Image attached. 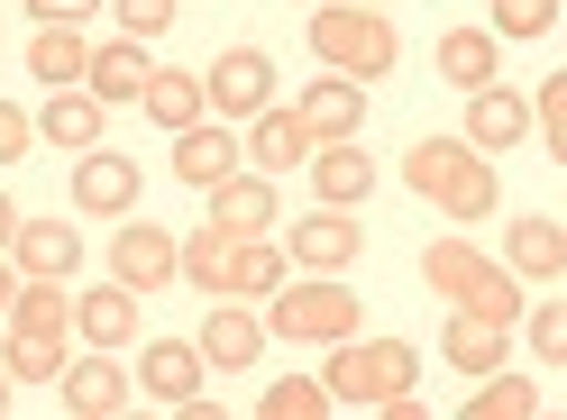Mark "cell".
<instances>
[{
    "mask_svg": "<svg viewBox=\"0 0 567 420\" xmlns=\"http://www.w3.org/2000/svg\"><path fill=\"white\" fill-rule=\"evenodd\" d=\"M0 366H10L19 384H55L74 357H64V329H10L0 338Z\"/></svg>",
    "mask_w": 567,
    "mask_h": 420,
    "instance_id": "cell-29",
    "label": "cell"
},
{
    "mask_svg": "<svg viewBox=\"0 0 567 420\" xmlns=\"http://www.w3.org/2000/svg\"><path fill=\"white\" fill-rule=\"evenodd\" d=\"M38 147V111H19V101H0V165H19Z\"/></svg>",
    "mask_w": 567,
    "mask_h": 420,
    "instance_id": "cell-38",
    "label": "cell"
},
{
    "mask_svg": "<svg viewBox=\"0 0 567 420\" xmlns=\"http://www.w3.org/2000/svg\"><path fill=\"white\" fill-rule=\"evenodd\" d=\"M55 393H64L74 420H120V411L137 402V375L120 366V347H83V357L55 375Z\"/></svg>",
    "mask_w": 567,
    "mask_h": 420,
    "instance_id": "cell-7",
    "label": "cell"
},
{
    "mask_svg": "<svg viewBox=\"0 0 567 420\" xmlns=\"http://www.w3.org/2000/svg\"><path fill=\"white\" fill-rule=\"evenodd\" d=\"M321 411H339L321 375H284V384H266V393H257V420H321Z\"/></svg>",
    "mask_w": 567,
    "mask_h": 420,
    "instance_id": "cell-31",
    "label": "cell"
},
{
    "mask_svg": "<svg viewBox=\"0 0 567 420\" xmlns=\"http://www.w3.org/2000/svg\"><path fill=\"white\" fill-rule=\"evenodd\" d=\"M147 74H156V64H147V38H111V46H92V74H83V83L120 111V101H147Z\"/></svg>",
    "mask_w": 567,
    "mask_h": 420,
    "instance_id": "cell-26",
    "label": "cell"
},
{
    "mask_svg": "<svg viewBox=\"0 0 567 420\" xmlns=\"http://www.w3.org/2000/svg\"><path fill=\"white\" fill-rule=\"evenodd\" d=\"M10 329H74V302H64V284H47V274H19Z\"/></svg>",
    "mask_w": 567,
    "mask_h": 420,
    "instance_id": "cell-32",
    "label": "cell"
},
{
    "mask_svg": "<svg viewBox=\"0 0 567 420\" xmlns=\"http://www.w3.org/2000/svg\"><path fill=\"white\" fill-rule=\"evenodd\" d=\"M530 411H540V384H530V375H504V366L467 393V420H530Z\"/></svg>",
    "mask_w": 567,
    "mask_h": 420,
    "instance_id": "cell-30",
    "label": "cell"
},
{
    "mask_svg": "<svg viewBox=\"0 0 567 420\" xmlns=\"http://www.w3.org/2000/svg\"><path fill=\"white\" fill-rule=\"evenodd\" d=\"M19 220H28V210H19L10 192H0V256H10V238H19Z\"/></svg>",
    "mask_w": 567,
    "mask_h": 420,
    "instance_id": "cell-40",
    "label": "cell"
},
{
    "mask_svg": "<svg viewBox=\"0 0 567 420\" xmlns=\"http://www.w3.org/2000/svg\"><path fill=\"white\" fill-rule=\"evenodd\" d=\"M467 147H485V156H513L522 137H530V92H513V83H485V92H467Z\"/></svg>",
    "mask_w": 567,
    "mask_h": 420,
    "instance_id": "cell-13",
    "label": "cell"
},
{
    "mask_svg": "<svg viewBox=\"0 0 567 420\" xmlns=\"http://www.w3.org/2000/svg\"><path fill=\"white\" fill-rule=\"evenodd\" d=\"M530 128H540V147L567 165V64H558V74H540V92H530Z\"/></svg>",
    "mask_w": 567,
    "mask_h": 420,
    "instance_id": "cell-35",
    "label": "cell"
},
{
    "mask_svg": "<svg viewBox=\"0 0 567 420\" xmlns=\"http://www.w3.org/2000/svg\"><path fill=\"white\" fill-rule=\"evenodd\" d=\"M302 10H311V0H302Z\"/></svg>",
    "mask_w": 567,
    "mask_h": 420,
    "instance_id": "cell-45",
    "label": "cell"
},
{
    "mask_svg": "<svg viewBox=\"0 0 567 420\" xmlns=\"http://www.w3.org/2000/svg\"><path fill=\"white\" fill-rule=\"evenodd\" d=\"M284 256H293L302 274H348V265L367 256V229H358V210H339V201L302 210V220L284 229Z\"/></svg>",
    "mask_w": 567,
    "mask_h": 420,
    "instance_id": "cell-6",
    "label": "cell"
},
{
    "mask_svg": "<svg viewBox=\"0 0 567 420\" xmlns=\"http://www.w3.org/2000/svg\"><path fill=\"white\" fill-rule=\"evenodd\" d=\"M174 10H184V0H111V19H120V38H165V28H174Z\"/></svg>",
    "mask_w": 567,
    "mask_h": 420,
    "instance_id": "cell-36",
    "label": "cell"
},
{
    "mask_svg": "<svg viewBox=\"0 0 567 420\" xmlns=\"http://www.w3.org/2000/svg\"><path fill=\"white\" fill-rule=\"evenodd\" d=\"M137 111H147L156 128H193V119H210V83H202V74H184V64H156Z\"/></svg>",
    "mask_w": 567,
    "mask_h": 420,
    "instance_id": "cell-27",
    "label": "cell"
},
{
    "mask_svg": "<svg viewBox=\"0 0 567 420\" xmlns=\"http://www.w3.org/2000/svg\"><path fill=\"white\" fill-rule=\"evenodd\" d=\"M19 10H38V28H83L101 19V0H19Z\"/></svg>",
    "mask_w": 567,
    "mask_h": 420,
    "instance_id": "cell-39",
    "label": "cell"
},
{
    "mask_svg": "<svg viewBox=\"0 0 567 420\" xmlns=\"http://www.w3.org/2000/svg\"><path fill=\"white\" fill-rule=\"evenodd\" d=\"M74 338L83 347H128L137 338V293L120 284V274H111V284H92V293H74Z\"/></svg>",
    "mask_w": 567,
    "mask_h": 420,
    "instance_id": "cell-21",
    "label": "cell"
},
{
    "mask_svg": "<svg viewBox=\"0 0 567 420\" xmlns=\"http://www.w3.org/2000/svg\"><path fill=\"white\" fill-rule=\"evenodd\" d=\"M111 274H120L137 302H147V293H165L174 274H184V238H174V229H147V220L128 210L120 238H111Z\"/></svg>",
    "mask_w": 567,
    "mask_h": 420,
    "instance_id": "cell-9",
    "label": "cell"
},
{
    "mask_svg": "<svg viewBox=\"0 0 567 420\" xmlns=\"http://www.w3.org/2000/svg\"><path fill=\"white\" fill-rule=\"evenodd\" d=\"M558 10H567V0H558Z\"/></svg>",
    "mask_w": 567,
    "mask_h": 420,
    "instance_id": "cell-46",
    "label": "cell"
},
{
    "mask_svg": "<svg viewBox=\"0 0 567 420\" xmlns=\"http://www.w3.org/2000/svg\"><path fill=\"white\" fill-rule=\"evenodd\" d=\"M284 284V248L257 229V238H229V265H220V293L210 302H266Z\"/></svg>",
    "mask_w": 567,
    "mask_h": 420,
    "instance_id": "cell-24",
    "label": "cell"
},
{
    "mask_svg": "<svg viewBox=\"0 0 567 420\" xmlns=\"http://www.w3.org/2000/svg\"><path fill=\"white\" fill-rule=\"evenodd\" d=\"M10 393H19V375H10V366H0V411H10Z\"/></svg>",
    "mask_w": 567,
    "mask_h": 420,
    "instance_id": "cell-42",
    "label": "cell"
},
{
    "mask_svg": "<svg viewBox=\"0 0 567 420\" xmlns=\"http://www.w3.org/2000/svg\"><path fill=\"white\" fill-rule=\"evenodd\" d=\"M321 384H330L339 411H375V402H394V393L421 384V347L412 338H339Z\"/></svg>",
    "mask_w": 567,
    "mask_h": 420,
    "instance_id": "cell-5",
    "label": "cell"
},
{
    "mask_svg": "<svg viewBox=\"0 0 567 420\" xmlns=\"http://www.w3.org/2000/svg\"><path fill=\"white\" fill-rule=\"evenodd\" d=\"M10 302H19V265L0 256V321H10Z\"/></svg>",
    "mask_w": 567,
    "mask_h": 420,
    "instance_id": "cell-41",
    "label": "cell"
},
{
    "mask_svg": "<svg viewBox=\"0 0 567 420\" xmlns=\"http://www.w3.org/2000/svg\"><path fill=\"white\" fill-rule=\"evenodd\" d=\"M311 55L330 64V74H348V83H384L403 64V38H394V19L384 10H367V0H311Z\"/></svg>",
    "mask_w": 567,
    "mask_h": 420,
    "instance_id": "cell-3",
    "label": "cell"
},
{
    "mask_svg": "<svg viewBox=\"0 0 567 420\" xmlns=\"http://www.w3.org/2000/svg\"><path fill=\"white\" fill-rule=\"evenodd\" d=\"M0 10H10V0H0Z\"/></svg>",
    "mask_w": 567,
    "mask_h": 420,
    "instance_id": "cell-44",
    "label": "cell"
},
{
    "mask_svg": "<svg viewBox=\"0 0 567 420\" xmlns=\"http://www.w3.org/2000/svg\"><path fill=\"white\" fill-rule=\"evenodd\" d=\"M193 338H202V357L220 366V375H247V366L266 357V311H247V302H210Z\"/></svg>",
    "mask_w": 567,
    "mask_h": 420,
    "instance_id": "cell-12",
    "label": "cell"
},
{
    "mask_svg": "<svg viewBox=\"0 0 567 420\" xmlns=\"http://www.w3.org/2000/svg\"><path fill=\"white\" fill-rule=\"evenodd\" d=\"M431 64H440V83L485 92V83H504V38H494V28H440Z\"/></svg>",
    "mask_w": 567,
    "mask_h": 420,
    "instance_id": "cell-18",
    "label": "cell"
},
{
    "mask_svg": "<svg viewBox=\"0 0 567 420\" xmlns=\"http://www.w3.org/2000/svg\"><path fill=\"white\" fill-rule=\"evenodd\" d=\"M367 10H394V0H367Z\"/></svg>",
    "mask_w": 567,
    "mask_h": 420,
    "instance_id": "cell-43",
    "label": "cell"
},
{
    "mask_svg": "<svg viewBox=\"0 0 567 420\" xmlns=\"http://www.w3.org/2000/svg\"><path fill=\"white\" fill-rule=\"evenodd\" d=\"M302 128L321 137V147H339V137H367V83H348V74H321V83H302Z\"/></svg>",
    "mask_w": 567,
    "mask_h": 420,
    "instance_id": "cell-17",
    "label": "cell"
},
{
    "mask_svg": "<svg viewBox=\"0 0 567 420\" xmlns=\"http://www.w3.org/2000/svg\"><path fill=\"white\" fill-rule=\"evenodd\" d=\"M10 265H19V274H47V284H74L83 238L64 229V220H19V238H10Z\"/></svg>",
    "mask_w": 567,
    "mask_h": 420,
    "instance_id": "cell-20",
    "label": "cell"
},
{
    "mask_svg": "<svg viewBox=\"0 0 567 420\" xmlns=\"http://www.w3.org/2000/svg\"><path fill=\"white\" fill-rule=\"evenodd\" d=\"M247 156V137L229 119H193V128H174V183L184 192H210V183H229Z\"/></svg>",
    "mask_w": 567,
    "mask_h": 420,
    "instance_id": "cell-10",
    "label": "cell"
},
{
    "mask_svg": "<svg viewBox=\"0 0 567 420\" xmlns=\"http://www.w3.org/2000/svg\"><path fill=\"white\" fill-rule=\"evenodd\" d=\"M311 192L339 201V210H367V192H375V156L358 147V137H339V147H311Z\"/></svg>",
    "mask_w": 567,
    "mask_h": 420,
    "instance_id": "cell-22",
    "label": "cell"
},
{
    "mask_svg": "<svg viewBox=\"0 0 567 420\" xmlns=\"http://www.w3.org/2000/svg\"><path fill=\"white\" fill-rule=\"evenodd\" d=\"M101 128H111V101H101L92 83H64V92H47V111H38V137H47V147H64V156L101 147Z\"/></svg>",
    "mask_w": 567,
    "mask_h": 420,
    "instance_id": "cell-15",
    "label": "cell"
},
{
    "mask_svg": "<svg viewBox=\"0 0 567 420\" xmlns=\"http://www.w3.org/2000/svg\"><path fill=\"white\" fill-rule=\"evenodd\" d=\"M494 38H504V46H530V38H549V28H558V0H494Z\"/></svg>",
    "mask_w": 567,
    "mask_h": 420,
    "instance_id": "cell-34",
    "label": "cell"
},
{
    "mask_svg": "<svg viewBox=\"0 0 567 420\" xmlns=\"http://www.w3.org/2000/svg\"><path fill=\"white\" fill-rule=\"evenodd\" d=\"M530 357H540V366H567V302H540V311H530Z\"/></svg>",
    "mask_w": 567,
    "mask_h": 420,
    "instance_id": "cell-37",
    "label": "cell"
},
{
    "mask_svg": "<svg viewBox=\"0 0 567 420\" xmlns=\"http://www.w3.org/2000/svg\"><path fill=\"white\" fill-rule=\"evenodd\" d=\"M504 265L522 274V284H558V274H567V220L522 210V220L504 229Z\"/></svg>",
    "mask_w": 567,
    "mask_h": 420,
    "instance_id": "cell-16",
    "label": "cell"
},
{
    "mask_svg": "<svg viewBox=\"0 0 567 420\" xmlns=\"http://www.w3.org/2000/svg\"><path fill=\"white\" fill-rule=\"evenodd\" d=\"M504 347H513V329L485 321V311H449V329H440V357L457 375H494V366H504Z\"/></svg>",
    "mask_w": 567,
    "mask_h": 420,
    "instance_id": "cell-25",
    "label": "cell"
},
{
    "mask_svg": "<svg viewBox=\"0 0 567 420\" xmlns=\"http://www.w3.org/2000/svg\"><path fill=\"white\" fill-rule=\"evenodd\" d=\"M403 183L431 201L440 220H457V229L494 220V201H504V183H494V156L467 147V137H412V147H403Z\"/></svg>",
    "mask_w": 567,
    "mask_h": 420,
    "instance_id": "cell-1",
    "label": "cell"
},
{
    "mask_svg": "<svg viewBox=\"0 0 567 420\" xmlns=\"http://www.w3.org/2000/svg\"><path fill=\"white\" fill-rule=\"evenodd\" d=\"M202 375H210L202 338H147V347H137V393H147V402H184V393H202Z\"/></svg>",
    "mask_w": 567,
    "mask_h": 420,
    "instance_id": "cell-14",
    "label": "cell"
},
{
    "mask_svg": "<svg viewBox=\"0 0 567 420\" xmlns=\"http://www.w3.org/2000/svg\"><path fill=\"white\" fill-rule=\"evenodd\" d=\"M74 210H83V220H128V210H137V156L83 147L74 156Z\"/></svg>",
    "mask_w": 567,
    "mask_h": 420,
    "instance_id": "cell-11",
    "label": "cell"
},
{
    "mask_svg": "<svg viewBox=\"0 0 567 420\" xmlns=\"http://www.w3.org/2000/svg\"><path fill=\"white\" fill-rule=\"evenodd\" d=\"M28 74H38V83H83L92 74V38H83V28H38V38H28Z\"/></svg>",
    "mask_w": 567,
    "mask_h": 420,
    "instance_id": "cell-28",
    "label": "cell"
},
{
    "mask_svg": "<svg viewBox=\"0 0 567 420\" xmlns=\"http://www.w3.org/2000/svg\"><path fill=\"white\" fill-rule=\"evenodd\" d=\"M210 220H220L229 238H257L284 220V192H275V174H229V183H210Z\"/></svg>",
    "mask_w": 567,
    "mask_h": 420,
    "instance_id": "cell-19",
    "label": "cell"
},
{
    "mask_svg": "<svg viewBox=\"0 0 567 420\" xmlns=\"http://www.w3.org/2000/svg\"><path fill=\"white\" fill-rule=\"evenodd\" d=\"M202 83H210V119L238 128V119H257L266 101H275V55H266V46H220Z\"/></svg>",
    "mask_w": 567,
    "mask_h": 420,
    "instance_id": "cell-8",
    "label": "cell"
},
{
    "mask_svg": "<svg viewBox=\"0 0 567 420\" xmlns=\"http://www.w3.org/2000/svg\"><path fill=\"white\" fill-rule=\"evenodd\" d=\"M220 265H229V229L210 220V229H193V238H184V284L210 302V293H220Z\"/></svg>",
    "mask_w": 567,
    "mask_h": 420,
    "instance_id": "cell-33",
    "label": "cell"
},
{
    "mask_svg": "<svg viewBox=\"0 0 567 420\" xmlns=\"http://www.w3.org/2000/svg\"><path fill=\"white\" fill-rule=\"evenodd\" d=\"M311 147H321V137L302 128V111H275V101H266V111L247 119V165H257V174H284V165H311Z\"/></svg>",
    "mask_w": 567,
    "mask_h": 420,
    "instance_id": "cell-23",
    "label": "cell"
},
{
    "mask_svg": "<svg viewBox=\"0 0 567 420\" xmlns=\"http://www.w3.org/2000/svg\"><path fill=\"white\" fill-rule=\"evenodd\" d=\"M358 321H367V302L339 274H302V284L266 293V338H284V347H339V338H358Z\"/></svg>",
    "mask_w": 567,
    "mask_h": 420,
    "instance_id": "cell-4",
    "label": "cell"
},
{
    "mask_svg": "<svg viewBox=\"0 0 567 420\" xmlns=\"http://www.w3.org/2000/svg\"><path fill=\"white\" fill-rule=\"evenodd\" d=\"M421 284H431V302L449 311H485V321H522V274L504 256H485L476 238H431L421 248Z\"/></svg>",
    "mask_w": 567,
    "mask_h": 420,
    "instance_id": "cell-2",
    "label": "cell"
}]
</instances>
